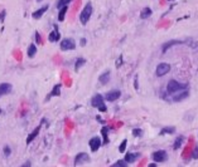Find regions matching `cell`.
Here are the masks:
<instances>
[{
	"mask_svg": "<svg viewBox=\"0 0 198 167\" xmlns=\"http://www.w3.org/2000/svg\"><path fill=\"white\" fill-rule=\"evenodd\" d=\"M101 133H102V137H104V144H107V143H108V137H107L108 127H102Z\"/></svg>",
	"mask_w": 198,
	"mask_h": 167,
	"instance_id": "23",
	"label": "cell"
},
{
	"mask_svg": "<svg viewBox=\"0 0 198 167\" xmlns=\"http://www.w3.org/2000/svg\"><path fill=\"white\" fill-rule=\"evenodd\" d=\"M133 134H134L135 137L141 136V130H138V128H136V130H134V131H133Z\"/></svg>",
	"mask_w": 198,
	"mask_h": 167,
	"instance_id": "30",
	"label": "cell"
},
{
	"mask_svg": "<svg viewBox=\"0 0 198 167\" xmlns=\"http://www.w3.org/2000/svg\"><path fill=\"white\" fill-rule=\"evenodd\" d=\"M153 160L155 162H165L168 160V153L165 151H156V152L153 153Z\"/></svg>",
	"mask_w": 198,
	"mask_h": 167,
	"instance_id": "5",
	"label": "cell"
},
{
	"mask_svg": "<svg viewBox=\"0 0 198 167\" xmlns=\"http://www.w3.org/2000/svg\"><path fill=\"white\" fill-rule=\"evenodd\" d=\"M59 38H61V34L58 33V27H57V25H54V30L49 34L48 39H49V42H58Z\"/></svg>",
	"mask_w": 198,
	"mask_h": 167,
	"instance_id": "12",
	"label": "cell"
},
{
	"mask_svg": "<svg viewBox=\"0 0 198 167\" xmlns=\"http://www.w3.org/2000/svg\"><path fill=\"white\" fill-rule=\"evenodd\" d=\"M182 42H179V40H170V42H167L163 45V53H165L168 50V48H170V47H173V45H177V44H180Z\"/></svg>",
	"mask_w": 198,
	"mask_h": 167,
	"instance_id": "17",
	"label": "cell"
},
{
	"mask_svg": "<svg viewBox=\"0 0 198 167\" xmlns=\"http://www.w3.org/2000/svg\"><path fill=\"white\" fill-rule=\"evenodd\" d=\"M10 153H11V150H10V147H4V155L6 156V157H9L10 156Z\"/></svg>",
	"mask_w": 198,
	"mask_h": 167,
	"instance_id": "29",
	"label": "cell"
},
{
	"mask_svg": "<svg viewBox=\"0 0 198 167\" xmlns=\"http://www.w3.org/2000/svg\"><path fill=\"white\" fill-rule=\"evenodd\" d=\"M67 5L66 6H62L61 8V10H59V14H58V20L59 21H63L65 20V17H66V13H67Z\"/></svg>",
	"mask_w": 198,
	"mask_h": 167,
	"instance_id": "22",
	"label": "cell"
},
{
	"mask_svg": "<svg viewBox=\"0 0 198 167\" xmlns=\"http://www.w3.org/2000/svg\"><path fill=\"white\" fill-rule=\"evenodd\" d=\"M36 42H37L38 44L42 43V39H40V35H39V33H38V31L36 33Z\"/></svg>",
	"mask_w": 198,
	"mask_h": 167,
	"instance_id": "32",
	"label": "cell"
},
{
	"mask_svg": "<svg viewBox=\"0 0 198 167\" xmlns=\"http://www.w3.org/2000/svg\"><path fill=\"white\" fill-rule=\"evenodd\" d=\"M88 144H90V148H91L92 152H96V151L101 147V144H102L101 138L97 137V136L96 137H92L90 140V142H88Z\"/></svg>",
	"mask_w": 198,
	"mask_h": 167,
	"instance_id": "8",
	"label": "cell"
},
{
	"mask_svg": "<svg viewBox=\"0 0 198 167\" xmlns=\"http://www.w3.org/2000/svg\"><path fill=\"white\" fill-rule=\"evenodd\" d=\"M59 47L62 50H73L76 48V43L73 39H71V38H66V39H63L62 42H61Z\"/></svg>",
	"mask_w": 198,
	"mask_h": 167,
	"instance_id": "4",
	"label": "cell"
},
{
	"mask_svg": "<svg viewBox=\"0 0 198 167\" xmlns=\"http://www.w3.org/2000/svg\"><path fill=\"white\" fill-rule=\"evenodd\" d=\"M72 0H59L58 3H57V8L58 9H61L62 6H66V5H68L69 3H71Z\"/></svg>",
	"mask_w": 198,
	"mask_h": 167,
	"instance_id": "26",
	"label": "cell"
},
{
	"mask_svg": "<svg viewBox=\"0 0 198 167\" xmlns=\"http://www.w3.org/2000/svg\"><path fill=\"white\" fill-rule=\"evenodd\" d=\"M174 132H175V128L174 127H164L160 131V134H167V133L172 134V133H174Z\"/></svg>",
	"mask_w": 198,
	"mask_h": 167,
	"instance_id": "25",
	"label": "cell"
},
{
	"mask_svg": "<svg viewBox=\"0 0 198 167\" xmlns=\"http://www.w3.org/2000/svg\"><path fill=\"white\" fill-rule=\"evenodd\" d=\"M119 65H121V58L117 59V62H116V67H119Z\"/></svg>",
	"mask_w": 198,
	"mask_h": 167,
	"instance_id": "35",
	"label": "cell"
},
{
	"mask_svg": "<svg viewBox=\"0 0 198 167\" xmlns=\"http://www.w3.org/2000/svg\"><path fill=\"white\" fill-rule=\"evenodd\" d=\"M61 87H62V86H61V84H56V86L53 87L52 92H51V94L48 96V98H47V99H49L51 97H56V96H59V94H61Z\"/></svg>",
	"mask_w": 198,
	"mask_h": 167,
	"instance_id": "18",
	"label": "cell"
},
{
	"mask_svg": "<svg viewBox=\"0 0 198 167\" xmlns=\"http://www.w3.org/2000/svg\"><path fill=\"white\" fill-rule=\"evenodd\" d=\"M140 157V153L138 152H133V153H126V156H125V161L127 163H133V162H135L136 160H138Z\"/></svg>",
	"mask_w": 198,
	"mask_h": 167,
	"instance_id": "13",
	"label": "cell"
},
{
	"mask_svg": "<svg viewBox=\"0 0 198 167\" xmlns=\"http://www.w3.org/2000/svg\"><path fill=\"white\" fill-rule=\"evenodd\" d=\"M186 88H187V84H180L179 82L172 79V81H169V83L167 86V92L169 94H174L175 92H178V90L186 89Z\"/></svg>",
	"mask_w": 198,
	"mask_h": 167,
	"instance_id": "2",
	"label": "cell"
},
{
	"mask_svg": "<svg viewBox=\"0 0 198 167\" xmlns=\"http://www.w3.org/2000/svg\"><path fill=\"white\" fill-rule=\"evenodd\" d=\"M0 113H1V108H0Z\"/></svg>",
	"mask_w": 198,
	"mask_h": 167,
	"instance_id": "38",
	"label": "cell"
},
{
	"mask_svg": "<svg viewBox=\"0 0 198 167\" xmlns=\"http://www.w3.org/2000/svg\"><path fill=\"white\" fill-rule=\"evenodd\" d=\"M170 71V65L168 63H160V64L156 67V75L158 77H163Z\"/></svg>",
	"mask_w": 198,
	"mask_h": 167,
	"instance_id": "6",
	"label": "cell"
},
{
	"mask_svg": "<svg viewBox=\"0 0 198 167\" xmlns=\"http://www.w3.org/2000/svg\"><path fill=\"white\" fill-rule=\"evenodd\" d=\"M92 11H94V8H92V4L91 3H87L85 5V8L82 9L81 14H79V21H81L84 25H86L90 20L91 15H92Z\"/></svg>",
	"mask_w": 198,
	"mask_h": 167,
	"instance_id": "1",
	"label": "cell"
},
{
	"mask_svg": "<svg viewBox=\"0 0 198 167\" xmlns=\"http://www.w3.org/2000/svg\"><path fill=\"white\" fill-rule=\"evenodd\" d=\"M37 1H38V3H40V1H42V0H37Z\"/></svg>",
	"mask_w": 198,
	"mask_h": 167,
	"instance_id": "36",
	"label": "cell"
},
{
	"mask_svg": "<svg viewBox=\"0 0 198 167\" xmlns=\"http://www.w3.org/2000/svg\"><path fill=\"white\" fill-rule=\"evenodd\" d=\"M188 96H189V93H188L187 90H184V92H182L179 94H175V96L173 97V100H174V102H180V100L186 99Z\"/></svg>",
	"mask_w": 198,
	"mask_h": 167,
	"instance_id": "16",
	"label": "cell"
},
{
	"mask_svg": "<svg viewBox=\"0 0 198 167\" xmlns=\"http://www.w3.org/2000/svg\"><path fill=\"white\" fill-rule=\"evenodd\" d=\"M85 63H86V59H84V58H78L77 61H76V64H75V71L78 72L79 68L85 65Z\"/></svg>",
	"mask_w": 198,
	"mask_h": 167,
	"instance_id": "21",
	"label": "cell"
},
{
	"mask_svg": "<svg viewBox=\"0 0 198 167\" xmlns=\"http://www.w3.org/2000/svg\"><path fill=\"white\" fill-rule=\"evenodd\" d=\"M121 96V92L120 90H110V92L106 93V96H105V98L108 102H115L116 99H119Z\"/></svg>",
	"mask_w": 198,
	"mask_h": 167,
	"instance_id": "9",
	"label": "cell"
},
{
	"mask_svg": "<svg viewBox=\"0 0 198 167\" xmlns=\"http://www.w3.org/2000/svg\"><path fill=\"white\" fill-rule=\"evenodd\" d=\"M108 81H110V72H105V73H102L98 77V82L101 84H106V83H108Z\"/></svg>",
	"mask_w": 198,
	"mask_h": 167,
	"instance_id": "15",
	"label": "cell"
},
{
	"mask_svg": "<svg viewBox=\"0 0 198 167\" xmlns=\"http://www.w3.org/2000/svg\"><path fill=\"white\" fill-rule=\"evenodd\" d=\"M183 141H184V137H183V136H179V137L177 138V140L174 141L173 148H174V150H178V148H179V147L182 146V144H183Z\"/></svg>",
	"mask_w": 198,
	"mask_h": 167,
	"instance_id": "24",
	"label": "cell"
},
{
	"mask_svg": "<svg viewBox=\"0 0 198 167\" xmlns=\"http://www.w3.org/2000/svg\"><path fill=\"white\" fill-rule=\"evenodd\" d=\"M47 10H48V5H44L43 8H40V9H38V10L34 11L33 14H32V18H33V19H40Z\"/></svg>",
	"mask_w": 198,
	"mask_h": 167,
	"instance_id": "11",
	"label": "cell"
},
{
	"mask_svg": "<svg viewBox=\"0 0 198 167\" xmlns=\"http://www.w3.org/2000/svg\"><path fill=\"white\" fill-rule=\"evenodd\" d=\"M127 166V162L125 161V160H124V161H123V160H121V161H117L116 163H114V165H112V167H126Z\"/></svg>",
	"mask_w": 198,
	"mask_h": 167,
	"instance_id": "27",
	"label": "cell"
},
{
	"mask_svg": "<svg viewBox=\"0 0 198 167\" xmlns=\"http://www.w3.org/2000/svg\"><path fill=\"white\" fill-rule=\"evenodd\" d=\"M28 57L29 58H33V57H36L37 54V47H36V44H30L29 45V48H28Z\"/></svg>",
	"mask_w": 198,
	"mask_h": 167,
	"instance_id": "19",
	"label": "cell"
},
{
	"mask_svg": "<svg viewBox=\"0 0 198 167\" xmlns=\"http://www.w3.org/2000/svg\"><path fill=\"white\" fill-rule=\"evenodd\" d=\"M4 19H5V11H1L0 13V20H1V23L4 21Z\"/></svg>",
	"mask_w": 198,
	"mask_h": 167,
	"instance_id": "33",
	"label": "cell"
},
{
	"mask_svg": "<svg viewBox=\"0 0 198 167\" xmlns=\"http://www.w3.org/2000/svg\"><path fill=\"white\" fill-rule=\"evenodd\" d=\"M11 89H13V86L10 83H1L0 84V98H1L3 96L9 94L11 92Z\"/></svg>",
	"mask_w": 198,
	"mask_h": 167,
	"instance_id": "10",
	"label": "cell"
},
{
	"mask_svg": "<svg viewBox=\"0 0 198 167\" xmlns=\"http://www.w3.org/2000/svg\"><path fill=\"white\" fill-rule=\"evenodd\" d=\"M91 104H92V107H95V108H98L100 112H106V106H105L104 97H102L101 94H96V96L92 97Z\"/></svg>",
	"mask_w": 198,
	"mask_h": 167,
	"instance_id": "3",
	"label": "cell"
},
{
	"mask_svg": "<svg viewBox=\"0 0 198 167\" xmlns=\"http://www.w3.org/2000/svg\"><path fill=\"white\" fill-rule=\"evenodd\" d=\"M192 157L194 160H197L198 158V147H196V148L193 150V152H192Z\"/></svg>",
	"mask_w": 198,
	"mask_h": 167,
	"instance_id": "31",
	"label": "cell"
},
{
	"mask_svg": "<svg viewBox=\"0 0 198 167\" xmlns=\"http://www.w3.org/2000/svg\"><path fill=\"white\" fill-rule=\"evenodd\" d=\"M81 45H82V47L86 45V39H85V38H82V39H81Z\"/></svg>",
	"mask_w": 198,
	"mask_h": 167,
	"instance_id": "34",
	"label": "cell"
},
{
	"mask_svg": "<svg viewBox=\"0 0 198 167\" xmlns=\"http://www.w3.org/2000/svg\"><path fill=\"white\" fill-rule=\"evenodd\" d=\"M126 143H127V141H126V140H124L123 142H121L120 147H119V151H120L121 153H124V152H125V148H126Z\"/></svg>",
	"mask_w": 198,
	"mask_h": 167,
	"instance_id": "28",
	"label": "cell"
},
{
	"mask_svg": "<svg viewBox=\"0 0 198 167\" xmlns=\"http://www.w3.org/2000/svg\"><path fill=\"white\" fill-rule=\"evenodd\" d=\"M40 127H42V123L38 126V127H36V130L32 132V133H29V136H28V138H27V144L32 143V141H33L34 138L38 136V133H39V131H40Z\"/></svg>",
	"mask_w": 198,
	"mask_h": 167,
	"instance_id": "14",
	"label": "cell"
},
{
	"mask_svg": "<svg viewBox=\"0 0 198 167\" xmlns=\"http://www.w3.org/2000/svg\"><path fill=\"white\" fill-rule=\"evenodd\" d=\"M169 1H174V0H169Z\"/></svg>",
	"mask_w": 198,
	"mask_h": 167,
	"instance_id": "37",
	"label": "cell"
},
{
	"mask_svg": "<svg viewBox=\"0 0 198 167\" xmlns=\"http://www.w3.org/2000/svg\"><path fill=\"white\" fill-rule=\"evenodd\" d=\"M88 161H90V156H88L87 153H85V152H81V153H78V155L76 156V158H75V166L84 165V163L88 162Z\"/></svg>",
	"mask_w": 198,
	"mask_h": 167,
	"instance_id": "7",
	"label": "cell"
},
{
	"mask_svg": "<svg viewBox=\"0 0 198 167\" xmlns=\"http://www.w3.org/2000/svg\"><path fill=\"white\" fill-rule=\"evenodd\" d=\"M150 15H152V9L150 8H144L141 10V13H140V18L141 19H146V18H149Z\"/></svg>",
	"mask_w": 198,
	"mask_h": 167,
	"instance_id": "20",
	"label": "cell"
}]
</instances>
